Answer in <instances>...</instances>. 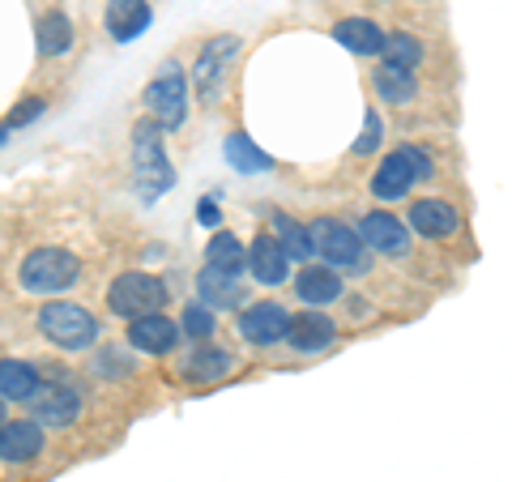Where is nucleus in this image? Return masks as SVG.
<instances>
[{
	"label": "nucleus",
	"instance_id": "1a4fd4ad",
	"mask_svg": "<svg viewBox=\"0 0 512 482\" xmlns=\"http://www.w3.org/2000/svg\"><path fill=\"white\" fill-rule=\"evenodd\" d=\"M355 235L363 239V248H376V252H384V256H402V252L410 248L406 227H402V222H397L393 214H384V210L363 214V222H359Z\"/></svg>",
	"mask_w": 512,
	"mask_h": 482
},
{
	"label": "nucleus",
	"instance_id": "20e7f679",
	"mask_svg": "<svg viewBox=\"0 0 512 482\" xmlns=\"http://www.w3.org/2000/svg\"><path fill=\"white\" fill-rule=\"evenodd\" d=\"M39 329L64 350H86L94 342V333H99L94 316L82 308V303H64V299L39 308Z\"/></svg>",
	"mask_w": 512,
	"mask_h": 482
},
{
	"label": "nucleus",
	"instance_id": "6e6552de",
	"mask_svg": "<svg viewBox=\"0 0 512 482\" xmlns=\"http://www.w3.org/2000/svg\"><path fill=\"white\" fill-rule=\"evenodd\" d=\"M286 325H291V316H286V308L274 299L256 303V308H248L244 316H239V333H244V342H252V346L286 342Z\"/></svg>",
	"mask_w": 512,
	"mask_h": 482
},
{
	"label": "nucleus",
	"instance_id": "dca6fc26",
	"mask_svg": "<svg viewBox=\"0 0 512 482\" xmlns=\"http://www.w3.org/2000/svg\"><path fill=\"white\" fill-rule=\"evenodd\" d=\"M295 295H299L303 303H312V308H329V303L342 295V273H333L329 265H308V269H299Z\"/></svg>",
	"mask_w": 512,
	"mask_h": 482
},
{
	"label": "nucleus",
	"instance_id": "7c9ffc66",
	"mask_svg": "<svg viewBox=\"0 0 512 482\" xmlns=\"http://www.w3.org/2000/svg\"><path fill=\"white\" fill-rule=\"evenodd\" d=\"M43 99H22V107H13V116H9V124H30V120H35V116H43Z\"/></svg>",
	"mask_w": 512,
	"mask_h": 482
},
{
	"label": "nucleus",
	"instance_id": "bb28decb",
	"mask_svg": "<svg viewBox=\"0 0 512 482\" xmlns=\"http://www.w3.org/2000/svg\"><path fill=\"white\" fill-rule=\"evenodd\" d=\"M384 64H397V69H419V60H423V47L414 35H406V30H393V35H384Z\"/></svg>",
	"mask_w": 512,
	"mask_h": 482
},
{
	"label": "nucleus",
	"instance_id": "f257e3e1",
	"mask_svg": "<svg viewBox=\"0 0 512 482\" xmlns=\"http://www.w3.org/2000/svg\"><path fill=\"white\" fill-rule=\"evenodd\" d=\"M133 167H137V192L141 201H154L175 184L171 158L163 150V133L154 120H137L133 124Z\"/></svg>",
	"mask_w": 512,
	"mask_h": 482
},
{
	"label": "nucleus",
	"instance_id": "4468645a",
	"mask_svg": "<svg viewBox=\"0 0 512 482\" xmlns=\"http://www.w3.org/2000/svg\"><path fill=\"white\" fill-rule=\"evenodd\" d=\"M43 453V427L39 423H0V461L18 465V461H30Z\"/></svg>",
	"mask_w": 512,
	"mask_h": 482
},
{
	"label": "nucleus",
	"instance_id": "7ed1b4c3",
	"mask_svg": "<svg viewBox=\"0 0 512 482\" xmlns=\"http://www.w3.org/2000/svg\"><path fill=\"white\" fill-rule=\"evenodd\" d=\"M107 308L124 320L163 312L167 308V282L154 278V273H120L107 291Z\"/></svg>",
	"mask_w": 512,
	"mask_h": 482
},
{
	"label": "nucleus",
	"instance_id": "473e14b6",
	"mask_svg": "<svg viewBox=\"0 0 512 482\" xmlns=\"http://www.w3.org/2000/svg\"><path fill=\"white\" fill-rule=\"evenodd\" d=\"M197 218L205 222V227H218V205H214L210 197H205V201H201V210H197Z\"/></svg>",
	"mask_w": 512,
	"mask_h": 482
},
{
	"label": "nucleus",
	"instance_id": "72a5a7b5",
	"mask_svg": "<svg viewBox=\"0 0 512 482\" xmlns=\"http://www.w3.org/2000/svg\"><path fill=\"white\" fill-rule=\"evenodd\" d=\"M5 133H9V124H0V146H5Z\"/></svg>",
	"mask_w": 512,
	"mask_h": 482
},
{
	"label": "nucleus",
	"instance_id": "393cba45",
	"mask_svg": "<svg viewBox=\"0 0 512 482\" xmlns=\"http://www.w3.org/2000/svg\"><path fill=\"white\" fill-rule=\"evenodd\" d=\"M73 47V22L64 13H43L39 18V52L43 56H64Z\"/></svg>",
	"mask_w": 512,
	"mask_h": 482
},
{
	"label": "nucleus",
	"instance_id": "f8f14e48",
	"mask_svg": "<svg viewBox=\"0 0 512 482\" xmlns=\"http://www.w3.org/2000/svg\"><path fill=\"white\" fill-rule=\"evenodd\" d=\"M197 291H201L205 308H239V303H244V282H239V273L218 269V265H205L197 273Z\"/></svg>",
	"mask_w": 512,
	"mask_h": 482
},
{
	"label": "nucleus",
	"instance_id": "2f4dec72",
	"mask_svg": "<svg viewBox=\"0 0 512 482\" xmlns=\"http://www.w3.org/2000/svg\"><path fill=\"white\" fill-rule=\"evenodd\" d=\"M406 158H410V167H414V175H419V180H427V175H431V158L419 150V146H406L402 150Z\"/></svg>",
	"mask_w": 512,
	"mask_h": 482
},
{
	"label": "nucleus",
	"instance_id": "ddd939ff",
	"mask_svg": "<svg viewBox=\"0 0 512 482\" xmlns=\"http://www.w3.org/2000/svg\"><path fill=\"white\" fill-rule=\"evenodd\" d=\"M286 265H291V256L282 252L278 235H256V244L248 248V269H252V278L265 282V286H278V282H286Z\"/></svg>",
	"mask_w": 512,
	"mask_h": 482
},
{
	"label": "nucleus",
	"instance_id": "4be33fe9",
	"mask_svg": "<svg viewBox=\"0 0 512 482\" xmlns=\"http://www.w3.org/2000/svg\"><path fill=\"white\" fill-rule=\"evenodd\" d=\"M39 393V372L22 359H0V397L9 401H30Z\"/></svg>",
	"mask_w": 512,
	"mask_h": 482
},
{
	"label": "nucleus",
	"instance_id": "cd10ccee",
	"mask_svg": "<svg viewBox=\"0 0 512 482\" xmlns=\"http://www.w3.org/2000/svg\"><path fill=\"white\" fill-rule=\"evenodd\" d=\"M205 261L210 265H218V269H231V273H244V265H248V256H244V248H239V239L235 235H214L210 239V248H205Z\"/></svg>",
	"mask_w": 512,
	"mask_h": 482
},
{
	"label": "nucleus",
	"instance_id": "b1692460",
	"mask_svg": "<svg viewBox=\"0 0 512 482\" xmlns=\"http://www.w3.org/2000/svg\"><path fill=\"white\" fill-rule=\"evenodd\" d=\"M227 372H231V355H227V350H218V346H205V342L184 359V376L197 380V384L222 380Z\"/></svg>",
	"mask_w": 512,
	"mask_h": 482
},
{
	"label": "nucleus",
	"instance_id": "9b49d317",
	"mask_svg": "<svg viewBox=\"0 0 512 482\" xmlns=\"http://www.w3.org/2000/svg\"><path fill=\"white\" fill-rule=\"evenodd\" d=\"M30 410H35L39 427H69L77 419V410H82V397H77L69 384H52V389L30 397Z\"/></svg>",
	"mask_w": 512,
	"mask_h": 482
},
{
	"label": "nucleus",
	"instance_id": "aec40b11",
	"mask_svg": "<svg viewBox=\"0 0 512 482\" xmlns=\"http://www.w3.org/2000/svg\"><path fill=\"white\" fill-rule=\"evenodd\" d=\"M410 227L419 231V235H453L457 231V210L448 201H436V197H423V201H414L410 205Z\"/></svg>",
	"mask_w": 512,
	"mask_h": 482
},
{
	"label": "nucleus",
	"instance_id": "f3484780",
	"mask_svg": "<svg viewBox=\"0 0 512 482\" xmlns=\"http://www.w3.org/2000/svg\"><path fill=\"white\" fill-rule=\"evenodd\" d=\"M414 180H419V175H414L410 158L397 150V154H389V158H384V163L376 167V175H372V192H376L380 201H397V197H406V192L414 188Z\"/></svg>",
	"mask_w": 512,
	"mask_h": 482
},
{
	"label": "nucleus",
	"instance_id": "f03ea898",
	"mask_svg": "<svg viewBox=\"0 0 512 482\" xmlns=\"http://www.w3.org/2000/svg\"><path fill=\"white\" fill-rule=\"evenodd\" d=\"M82 278V261L64 248H35L22 261V286L35 295H60Z\"/></svg>",
	"mask_w": 512,
	"mask_h": 482
},
{
	"label": "nucleus",
	"instance_id": "39448f33",
	"mask_svg": "<svg viewBox=\"0 0 512 482\" xmlns=\"http://www.w3.org/2000/svg\"><path fill=\"white\" fill-rule=\"evenodd\" d=\"M146 107L158 128H180L188 116V82H184V69L175 60L163 64V73L146 86Z\"/></svg>",
	"mask_w": 512,
	"mask_h": 482
},
{
	"label": "nucleus",
	"instance_id": "5701e85b",
	"mask_svg": "<svg viewBox=\"0 0 512 482\" xmlns=\"http://www.w3.org/2000/svg\"><path fill=\"white\" fill-rule=\"evenodd\" d=\"M372 86L384 103H414V94H419V86H414V73L410 69H397V64H380V69L372 73Z\"/></svg>",
	"mask_w": 512,
	"mask_h": 482
},
{
	"label": "nucleus",
	"instance_id": "c756f323",
	"mask_svg": "<svg viewBox=\"0 0 512 482\" xmlns=\"http://www.w3.org/2000/svg\"><path fill=\"white\" fill-rule=\"evenodd\" d=\"M380 137H384V124H380V116H376V111H367V124H363V137L355 141V154H372V150L380 146Z\"/></svg>",
	"mask_w": 512,
	"mask_h": 482
},
{
	"label": "nucleus",
	"instance_id": "423d86ee",
	"mask_svg": "<svg viewBox=\"0 0 512 482\" xmlns=\"http://www.w3.org/2000/svg\"><path fill=\"white\" fill-rule=\"evenodd\" d=\"M312 248L325 256V265H338V269H363V239L346 227L338 218H316L312 227Z\"/></svg>",
	"mask_w": 512,
	"mask_h": 482
},
{
	"label": "nucleus",
	"instance_id": "a211bd4d",
	"mask_svg": "<svg viewBox=\"0 0 512 482\" xmlns=\"http://www.w3.org/2000/svg\"><path fill=\"white\" fill-rule=\"evenodd\" d=\"M150 5L146 0H111L107 5V30H111V39L116 43H133L141 30L150 26Z\"/></svg>",
	"mask_w": 512,
	"mask_h": 482
},
{
	"label": "nucleus",
	"instance_id": "412c9836",
	"mask_svg": "<svg viewBox=\"0 0 512 482\" xmlns=\"http://www.w3.org/2000/svg\"><path fill=\"white\" fill-rule=\"evenodd\" d=\"M222 158L231 163V171H244V175L274 171V158H269L265 150H256V141L248 133H231L227 141H222Z\"/></svg>",
	"mask_w": 512,
	"mask_h": 482
},
{
	"label": "nucleus",
	"instance_id": "9d476101",
	"mask_svg": "<svg viewBox=\"0 0 512 482\" xmlns=\"http://www.w3.org/2000/svg\"><path fill=\"white\" fill-rule=\"evenodd\" d=\"M128 342H133L137 350H146V355H167V350L180 342V325L167 320L163 312L137 316V320H128Z\"/></svg>",
	"mask_w": 512,
	"mask_h": 482
},
{
	"label": "nucleus",
	"instance_id": "c85d7f7f",
	"mask_svg": "<svg viewBox=\"0 0 512 482\" xmlns=\"http://www.w3.org/2000/svg\"><path fill=\"white\" fill-rule=\"evenodd\" d=\"M214 308H205V303H192V308H184V320H180V329L192 337V342H210L214 337Z\"/></svg>",
	"mask_w": 512,
	"mask_h": 482
},
{
	"label": "nucleus",
	"instance_id": "0eeeda50",
	"mask_svg": "<svg viewBox=\"0 0 512 482\" xmlns=\"http://www.w3.org/2000/svg\"><path fill=\"white\" fill-rule=\"evenodd\" d=\"M235 52H239V39L235 35H218V39H210V43L201 47L197 64H192V82H197L205 103L218 99V86H222V77H227V64H231Z\"/></svg>",
	"mask_w": 512,
	"mask_h": 482
},
{
	"label": "nucleus",
	"instance_id": "6ab92c4d",
	"mask_svg": "<svg viewBox=\"0 0 512 482\" xmlns=\"http://www.w3.org/2000/svg\"><path fill=\"white\" fill-rule=\"evenodd\" d=\"M333 39L355 56H380L384 52V30L376 22H367V18H342L338 26H333Z\"/></svg>",
	"mask_w": 512,
	"mask_h": 482
},
{
	"label": "nucleus",
	"instance_id": "a878e982",
	"mask_svg": "<svg viewBox=\"0 0 512 482\" xmlns=\"http://www.w3.org/2000/svg\"><path fill=\"white\" fill-rule=\"evenodd\" d=\"M274 227H278V244H282V252H286V256H295V261H308V256L316 252V248H312L308 227H299L295 218L274 214Z\"/></svg>",
	"mask_w": 512,
	"mask_h": 482
},
{
	"label": "nucleus",
	"instance_id": "2eb2a0df",
	"mask_svg": "<svg viewBox=\"0 0 512 482\" xmlns=\"http://www.w3.org/2000/svg\"><path fill=\"white\" fill-rule=\"evenodd\" d=\"M333 320L325 312H299L291 316V325H286V337H291V346L299 355H316V350H325L333 342Z\"/></svg>",
	"mask_w": 512,
	"mask_h": 482
},
{
	"label": "nucleus",
	"instance_id": "f704fd0d",
	"mask_svg": "<svg viewBox=\"0 0 512 482\" xmlns=\"http://www.w3.org/2000/svg\"><path fill=\"white\" fill-rule=\"evenodd\" d=\"M0 423H5V397H0Z\"/></svg>",
	"mask_w": 512,
	"mask_h": 482
}]
</instances>
